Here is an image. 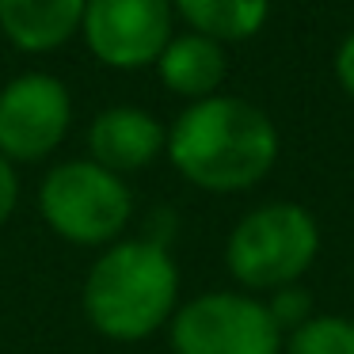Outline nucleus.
<instances>
[{"instance_id": "1", "label": "nucleus", "mask_w": 354, "mask_h": 354, "mask_svg": "<svg viewBox=\"0 0 354 354\" xmlns=\"http://www.w3.org/2000/svg\"><path fill=\"white\" fill-rule=\"evenodd\" d=\"M164 153L198 191L232 194L255 187L274 168L278 130L255 103L240 95H209L171 122Z\"/></svg>"}, {"instance_id": "2", "label": "nucleus", "mask_w": 354, "mask_h": 354, "mask_svg": "<svg viewBox=\"0 0 354 354\" xmlns=\"http://www.w3.org/2000/svg\"><path fill=\"white\" fill-rule=\"evenodd\" d=\"M80 305L88 324L115 343L149 339L179 308V267L160 240H115L88 270Z\"/></svg>"}, {"instance_id": "3", "label": "nucleus", "mask_w": 354, "mask_h": 354, "mask_svg": "<svg viewBox=\"0 0 354 354\" xmlns=\"http://www.w3.org/2000/svg\"><path fill=\"white\" fill-rule=\"evenodd\" d=\"M320 255V225L297 202H267L244 214L225 240V267L240 286L274 293L297 286V278Z\"/></svg>"}, {"instance_id": "4", "label": "nucleus", "mask_w": 354, "mask_h": 354, "mask_svg": "<svg viewBox=\"0 0 354 354\" xmlns=\"http://www.w3.org/2000/svg\"><path fill=\"white\" fill-rule=\"evenodd\" d=\"M39 214L50 232L69 244L111 248L130 225L133 198L126 179L95 160H65L42 176Z\"/></svg>"}, {"instance_id": "5", "label": "nucleus", "mask_w": 354, "mask_h": 354, "mask_svg": "<svg viewBox=\"0 0 354 354\" xmlns=\"http://www.w3.org/2000/svg\"><path fill=\"white\" fill-rule=\"evenodd\" d=\"M176 354H278L282 331L267 305L248 293H202L171 316Z\"/></svg>"}, {"instance_id": "6", "label": "nucleus", "mask_w": 354, "mask_h": 354, "mask_svg": "<svg viewBox=\"0 0 354 354\" xmlns=\"http://www.w3.org/2000/svg\"><path fill=\"white\" fill-rule=\"evenodd\" d=\"M171 0H88L80 39L107 69H145L171 42Z\"/></svg>"}, {"instance_id": "7", "label": "nucleus", "mask_w": 354, "mask_h": 354, "mask_svg": "<svg viewBox=\"0 0 354 354\" xmlns=\"http://www.w3.org/2000/svg\"><path fill=\"white\" fill-rule=\"evenodd\" d=\"M73 122V95L50 73H24L0 88V156L12 164L46 160Z\"/></svg>"}, {"instance_id": "8", "label": "nucleus", "mask_w": 354, "mask_h": 354, "mask_svg": "<svg viewBox=\"0 0 354 354\" xmlns=\"http://www.w3.org/2000/svg\"><path fill=\"white\" fill-rule=\"evenodd\" d=\"M168 149V130L141 107H107L88 126V153L100 168L126 176L141 171Z\"/></svg>"}, {"instance_id": "9", "label": "nucleus", "mask_w": 354, "mask_h": 354, "mask_svg": "<svg viewBox=\"0 0 354 354\" xmlns=\"http://www.w3.org/2000/svg\"><path fill=\"white\" fill-rule=\"evenodd\" d=\"M88 0H0V31L24 54H54L80 35Z\"/></svg>"}, {"instance_id": "10", "label": "nucleus", "mask_w": 354, "mask_h": 354, "mask_svg": "<svg viewBox=\"0 0 354 354\" xmlns=\"http://www.w3.org/2000/svg\"><path fill=\"white\" fill-rule=\"evenodd\" d=\"M225 73H229V54L221 42L206 39V35H171V42L164 46V54L156 57V77L179 100H209L217 95Z\"/></svg>"}, {"instance_id": "11", "label": "nucleus", "mask_w": 354, "mask_h": 354, "mask_svg": "<svg viewBox=\"0 0 354 354\" xmlns=\"http://www.w3.org/2000/svg\"><path fill=\"white\" fill-rule=\"evenodd\" d=\"M171 12L187 19L194 35L214 42H248L263 31L270 0H171Z\"/></svg>"}, {"instance_id": "12", "label": "nucleus", "mask_w": 354, "mask_h": 354, "mask_svg": "<svg viewBox=\"0 0 354 354\" xmlns=\"http://www.w3.org/2000/svg\"><path fill=\"white\" fill-rule=\"evenodd\" d=\"M286 354H354V320L346 316H313L282 339Z\"/></svg>"}, {"instance_id": "13", "label": "nucleus", "mask_w": 354, "mask_h": 354, "mask_svg": "<svg viewBox=\"0 0 354 354\" xmlns=\"http://www.w3.org/2000/svg\"><path fill=\"white\" fill-rule=\"evenodd\" d=\"M267 313L270 320H274V328L282 331V339L290 335V331H297L305 320H313V297H308L301 286H286V290H274L267 301Z\"/></svg>"}, {"instance_id": "14", "label": "nucleus", "mask_w": 354, "mask_h": 354, "mask_svg": "<svg viewBox=\"0 0 354 354\" xmlns=\"http://www.w3.org/2000/svg\"><path fill=\"white\" fill-rule=\"evenodd\" d=\"M16 202H19V176H16V164L0 156V229L8 225V217L16 214Z\"/></svg>"}, {"instance_id": "15", "label": "nucleus", "mask_w": 354, "mask_h": 354, "mask_svg": "<svg viewBox=\"0 0 354 354\" xmlns=\"http://www.w3.org/2000/svg\"><path fill=\"white\" fill-rule=\"evenodd\" d=\"M335 77H339V84H343V92L354 100V31L346 35L335 50Z\"/></svg>"}]
</instances>
